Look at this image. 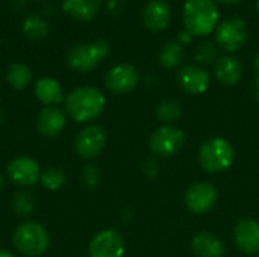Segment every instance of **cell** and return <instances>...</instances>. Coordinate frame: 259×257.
Masks as SVG:
<instances>
[{"label": "cell", "instance_id": "6da1fadb", "mask_svg": "<svg viewBox=\"0 0 259 257\" xmlns=\"http://www.w3.org/2000/svg\"><path fill=\"white\" fill-rule=\"evenodd\" d=\"M106 98L96 86H79L65 98V111L76 123H88L96 120L105 109Z\"/></svg>", "mask_w": 259, "mask_h": 257}, {"label": "cell", "instance_id": "7a4b0ae2", "mask_svg": "<svg viewBox=\"0 0 259 257\" xmlns=\"http://www.w3.org/2000/svg\"><path fill=\"white\" fill-rule=\"evenodd\" d=\"M182 17L185 30L193 36H206L219 26L220 12L214 0H187Z\"/></svg>", "mask_w": 259, "mask_h": 257}, {"label": "cell", "instance_id": "3957f363", "mask_svg": "<svg viewBox=\"0 0 259 257\" xmlns=\"http://www.w3.org/2000/svg\"><path fill=\"white\" fill-rule=\"evenodd\" d=\"M12 244L21 256L41 257L50 247V235L39 223L23 221L14 229Z\"/></svg>", "mask_w": 259, "mask_h": 257}, {"label": "cell", "instance_id": "277c9868", "mask_svg": "<svg viewBox=\"0 0 259 257\" xmlns=\"http://www.w3.org/2000/svg\"><path fill=\"white\" fill-rule=\"evenodd\" d=\"M235 151L229 141L215 136L208 139L199 151V162L206 173H223L234 164Z\"/></svg>", "mask_w": 259, "mask_h": 257}, {"label": "cell", "instance_id": "5b68a950", "mask_svg": "<svg viewBox=\"0 0 259 257\" xmlns=\"http://www.w3.org/2000/svg\"><path fill=\"white\" fill-rule=\"evenodd\" d=\"M109 42L105 39H96L93 42H80L71 47L67 53V64L74 71H91L97 64L109 55Z\"/></svg>", "mask_w": 259, "mask_h": 257}, {"label": "cell", "instance_id": "8992f818", "mask_svg": "<svg viewBox=\"0 0 259 257\" xmlns=\"http://www.w3.org/2000/svg\"><path fill=\"white\" fill-rule=\"evenodd\" d=\"M249 36V27L241 17H229L219 23L215 42L226 52L234 53L244 47Z\"/></svg>", "mask_w": 259, "mask_h": 257}, {"label": "cell", "instance_id": "52a82bcc", "mask_svg": "<svg viewBox=\"0 0 259 257\" xmlns=\"http://www.w3.org/2000/svg\"><path fill=\"white\" fill-rule=\"evenodd\" d=\"M185 144V132L176 126L165 124L158 127L149 141L150 150L159 158H171L178 155Z\"/></svg>", "mask_w": 259, "mask_h": 257}, {"label": "cell", "instance_id": "ba28073f", "mask_svg": "<svg viewBox=\"0 0 259 257\" xmlns=\"http://www.w3.org/2000/svg\"><path fill=\"white\" fill-rule=\"evenodd\" d=\"M106 147V135L99 126H87L83 127L74 138V151L83 159L90 161L97 158Z\"/></svg>", "mask_w": 259, "mask_h": 257}, {"label": "cell", "instance_id": "9c48e42d", "mask_svg": "<svg viewBox=\"0 0 259 257\" xmlns=\"http://www.w3.org/2000/svg\"><path fill=\"white\" fill-rule=\"evenodd\" d=\"M124 250V238L114 229L99 232L88 247L90 257H123Z\"/></svg>", "mask_w": 259, "mask_h": 257}, {"label": "cell", "instance_id": "30bf717a", "mask_svg": "<svg viewBox=\"0 0 259 257\" xmlns=\"http://www.w3.org/2000/svg\"><path fill=\"white\" fill-rule=\"evenodd\" d=\"M219 198V192L214 185L209 182H197L193 183L185 192V204L188 211L193 214H206L209 212Z\"/></svg>", "mask_w": 259, "mask_h": 257}, {"label": "cell", "instance_id": "8fae6325", "mask_svg": "<svg viewBox=\"0 0 259 257\" xmlns=\"http://www.w3.org/2000/svg\"><path fill=\"white\" fill-rule=\"evenodd\" d=\"M8 176L12 183L18 186H32L39 182L41 168L39 164L30 156H17L6 167Z\"/></svg>", "mask_w": 259, "mask_h": 257}, {"label": "cell", "instance_id": "7c38bea8", "mask_svg": "<svg viewBox=\"0 0 259 257\" xmlns=\"http://www.w3.org/2000/svg\"><path fill=\"white\" fill-rule=\"evenodd\" d=\"M138 82V70L131 64H118L105 76V85L114 94H127L137 88Z\"/></svg>", "mask_w": 259, "mask_h": 257}, {"label": "cell", "instance_id": "4fadbf2b", "mask_svg": "<svg viewBox=\"0 0 259 257\" xmlns=\"http://www.w3.org/2000/svg\"><path fill=\"white\" fill-rule=\"evenodd\" d=\"M234 239L237 247L244 254L259 253V223L253 218H241L234 229Z\"/></svg>", "mask_w": 259, "mask_h": 257}, {"label": "cell", "instance_id": "5bb4252c", "mask_svg": "<svg viewBox=\"0 0 259 257\" xmlns=\"http://www.w3.org/2000/svg\"><path fill=\"white\" fill-rule=\"evenodd\" d=\"M178 80H179L181 88L191 95H200L206 92L209 88V82H211L209 73L197 64L185 65L179 71Z\"/></svg>", "mask_w": 259, "mask_h": 257}, {"label": "cell", "instance_id": "9a60e30c", "mask_svg": "<svg viewBox=\"0 0 259 257\" xmlns=\"http://www.w3.org/2000/svg\"><path fill=\"white\" fill-rule=\"evenodd\" d=\"M171 15V6L165 0H150L143 11V23L149 30L159 32L168 27Z\"/></svg>", "mask_w": 259, "mask_h": 257}, {"label": "cell", "instance_id": "2e32d148", "mask_svg": "<svg viewBox=\"0 0 259 257\" xmlns=\"http://www.w3.org/2000/svg\"><path fill=\"white\" fill-rule=\"evenodd\" d=\"M67 118L56 106H46L36 117V129L46 138H56L65 127Z\"/></svg>", "mask_w": 259, "mask_h": 257}, {"label": "cell", "instance_id": "e0dca14e", "mask_svg": "<svg viewBox=\"0 0 259 257\" xmlns=\"http://www.w3.org/2000/svg\"><path fill=\"white\" fill-rule=\"evenodd\" d=\"M191 247L197 257H223L226 253L225 244L209 232L197 233L191 241Z\"/></svg>", "mask_w": 259, "mask_h": 257}, {"label": "cell", "instance_id": "ac0fdd59", "mask_svg": "<svg viewBox=\"0 0 259 257\" xmlns=\"http://www.w3.org/2000/svg\"><path fill=\"white\" fill-rule=\"evenodd\" d=\"M215 76L223 85L234 86L241 80L243 65L234 56H222L215 64Z\"/></svg>", "mask_w": 259, "mask_h": 257}, {"label": "cell", "instance_id": "d6986e66", "mask_svg": "<svg viewBox=\"0 0 259 257\" xmlns=\"http://www.w3.org/2000/svg\"><path fill=\"white\" fill-rule=\"evenodd\" d=\"M35 97L46 106H56L64 98L61 83L53 77H41L35 83Z\"/></svg>", "mask_w": 259, "mask_h": 257}, {"label": "cell", "instance_id": "ffe728a7", "mask_svg": "<svg viewBox=\"0 0 259 257\" xmlns=\"http://www.w3.org/2000/svg\"><path fill=\"white\" fill-rule=\"evenodd\" d=\"M62 9L76 20L90 21L100 9V0H64Z\"/></svg>", "mask_w": 259, "mask_h": 257}, {"label": "cell", "instance_id": "44dd1931", "mask_svg": "<svg viewBox=\"0 0 259 257\" xmlns=\"http://www.w3.org/2000/svg\"><path fill=\"white\" fill-rule=\"evenodd\" d=\"M30 80H32V71L23 62L12 64L8 68V71H6V82H8V85L11 88L17 89V91H21V89L27 88Z\"/></svg>", "mask_w": 259, "mask_h": 257}, {"label": "cell", "instance_id": "7402d4cb", "mask_svg": "<svg viewBox=\"0 0 259 257\" xmlns=\"http://www.w3.org/2000/svg\"><path fill=\"white\" fill-rule=\"evenodd\" d=\"M184 56H185L184 47L178 41H168L159 50L158 61L164 68H175L181 65V62L184 61Z\"/></svg>", "mask_w": 259, "mask_h": 257}, {"label": "cell", "instance_id": "603a6c76", "mask_svg": "<svg viewBox=\"0 0 259 257\" xmlns=\"http://www.w3.org/2000/svg\"><path fill=\"white\" fill-rule=\"evenodd\" d=\"M23 32L27 38L39 41L49 33V26L46 20L39 15H29L23 23Z\"/></svg>", "mask_w": 259, "mask_h": 257}, {"label": "cell", "instance_id": "cb8c5ba5", "mask_svg": "<svg viewBox=\"0 0 259 257\" xmlns=\"http://www.w3.org/2000/svg\"><path fill=\"white\" fill-rule=\"evenodd\" d=\"M39 183L47 191H59L65 185V173L59 167H50L41 171Z\"/></svg>", "mask_w": 259, "mask_h": 257}, {"label": "cell", "instance_id": "d4e9b609", "mask_svg": "<svg viewBox=\"0 0 259 257\" xmlns=\"http://www.w3.org/2000/svg\"><path fill=\"white\" fill-rule=\"evenodd\" d=\"M182 112H184L182 105L175 98L164 100L156 108V117L162 123H173V121L179 120L182 117Z\"/></svg>", "mask_w": 259, "mask_h": 257}, {"label": "cell", "instance_id": "484cf974", "mask_svg": "<svg viewBox=\"0 0 259 257\" xmlns=\"http://www.w3.org/2000/svg\"><path fill=\"white\" fill-rule=\"evenodd\" d=\"M12 209L18 217H30L35 211V198L27 191H18L12 197Z\"/></svg>", "mask_w": 259, "mask_h": 257}, {"label": "cell", "instance_id": "4316f807", "mask_svg": "<svg viewBox=\"0 0 259 257\" xmlns=\"http://www.w3.org/2000/svg\"><path fill=\"white\" fill-rule=\"evenodd\" d=\"M217 45L214 44V42H211V41H205V42H202L197 48H196V52H194V59H196V62H197V65H209L211 62H214L215 61V58H217Z\"/></svg>", "mask_w": 259, "mask_h": 257}, {"label": "cell", "instance_id": "83f0119b", "mask_svg": "<svg viewBox=\"0 0 259 257\" xmlns=\"http://www.w3.org/2000/svg\"><path fill=\"white\" fill-rule=\"evenodd\" d=\"M99 180H100V174H99V170L93 165H88L83 168L82 171V182L87 188H96L99 185Z\"/></svg>", "mask_w": 259, "mask_h": 257}, {"label": "cell", "instance_id": "f1b7e54d", "mask_svg": "<svg viewBox=\"0 0 259 257\" xmlns=\"http://www.w3.org/2000/svg\"><path fill=\"white\" fill-rule=\"evenodd\" d=\"M143 171H144L146 176L153 177V176L158 174V164H156L155 161H147V162L144 164V167H143Z\"/></svg>", "mask_w": 259, "mask_h": 257}, {"label": "cell", "instance_id": "f546056e", "mask_svg": "<svg viewBox=\"0 0 259 257\" xmlns=\"http://www.w3.org/2000/svg\"><path fill=\"white\" fill-rule=\"evenodd\" d=\"M191 39H193V35L188 32V30H182V32H179V35H178V42L182 45V44H188V42H191Z\"/></svg>", "mask_w": 259, "mask_h": 257}, {"label": "cell", "instance_id": "4dcf8cb0", "mask_svg": "<svg viewBox=\"0 0 259 257\" xmlns=\"http://www.w3.org/2000/svg\"><path fill=\"white\" fill-rule=\"evenodd\" d=\"M0 257H17L15 254H12L11 251L8 250H0Z\"/></svg>", "mask_w": 259, "mask_h": 257}, {"label": "cell", "instance_id": "1f68e13d", "mask_svg": "<svg viewBox=\"0 0 259 257\" xmlns=\"http://www.w3.org/2000/svg\"><path fill=\"white\" fill-rule=\"evenodd\" d=\"M217 2L225 3V5H232V3H238V2H241V0H217Z\"/></svg>", "mask_w": 259, "mask_h": 257}, {"label": "cell", "instance_id": "d6a6232c", "mask_svg": "<svg viewBox=\"0 0 259 257\" xmlns=\"http://www.w3.org/2000/svg\"><path fill=\"white\" fill-rule=\"evenodd\" d=\"M255 68H256V73H258L259 76V53L256 55V58H255Z\"/></svg>", "mask_w": 259, "mask_h": 257}, {"label": "cell", "instance_id": "836d02e7", "mask_svg": "<svg viewBox=\"0 0 259 257\" xmlns=\"http://www.w3.org/2000/svg\"><path fill=\"white\" fill-rule=\"evenodd\" d=\"M5 186V177H3V174L0 173V189Z\"/></svg>", "mask_w": 259, "mask_h": 257}, {"label": "cell", "instance_id": "e575fe53", "mask_svg": "<svg viewBox=\"0 0 259 257\" xmlns=\"http://www.w3.org/2000/svg\"><path fill=\"white\" fill-rule=\"evenodd\" d=\"M256 98L259 100V77L258 80H256Z\"/></svg>", "mask_w": 259, "mask_h": 257}, {"label": "cell", "instance_id": "d590c367", "mask_svg": "<svg viewBox=\"0 0 259 257\" xmlns=\"http://www.w3.org/2000/svg\"><path fill=\"white\" fill-rule=\"evenodd\" d=\"M3 123V112H2V109H0V124Z\"/></svg>", "mask_w": 259, "mask_h": 257}, {"label": "cell", "instance_id": "8d00e7d4", "mask_svg": "<svg viewBox=\"0 0 259 257\" xmlns=\"http://www.w3.org/2000/svg\"><path fill=\"white\" fill-rule=\"evenodd\" d=\"M256 9H258L259 12V0H256Z\"/></svg>", "mask_w": 259, "mask_h": 257}]
</instances>
